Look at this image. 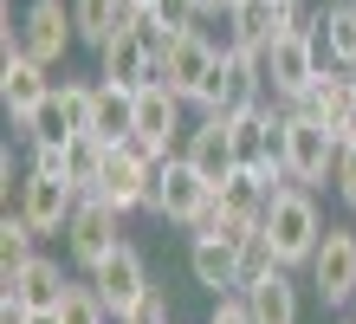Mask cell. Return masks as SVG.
<instances>
[{
  "label": "cell",
  "instance_id": "cell-1",
  "mask_svg": "<svg viewBox=\"0 0 356 324\" xmlns=\"http://www.w3.org/2000/svg\"><path fill=\"white\" fill-rule=\"evenodd\" d=\"M259 233H266V247L279 253V266L298 272V266L318 259V247H324L330 227H324V208H318L311 188H279L272 208H266V221H259Z\"/></svg>",
  "mask_w": 356,
  "mask_h": 324
},
{
  "label": "cell",
  "instance_id": "cell-2",
  "mask_svg": "<svg viewBox=\"0 0 356 324\" xmlns=\"http://www.w3.org/2000/svg\"><path fill=\"white\" fill-rule=\"evenodd\" d=\"M259 104H272V84H266V52H220L214 65V78L201 84V98H195V111L201 117H246V111H259Z\"/></svg>",
  "mask_w": 356,
  "mask_h": 324
},
{
  "label": "cell",
  "instance_id": "cell-3",
  "mask_svg": "<svg viewBox=\"0 0 356 324\" xmlns=\"http://www.w3.org/2000/svg\"><path fill=\"white\" fill-rule=\"evenodd\" d=\"M324 72V33H279L266 46V84L272 104H298Z\"/></svg>",
  "mask_w": 356,
  "mask_h": 324
},
{
  "label": "cell",
  "instance_id": "cell-4",
  "mask_svg": "<svg viewBox=\"0 0 356 324\" xmlns=\"http://www.w3.org/2000/svg\"><path fill=\"white\" fill-rule=\"evenodd\" d=\"M207 201H214V188H207L195 169H188V156H162V162H156V176H149V194H143V214L188 227Z\"/></svg>",
  "mask_w": 356,
  "mask_h": 324
},
{
  "label": "cell",
  "instance_id": "cell-5",
  "mask_svg": "<svg viewBox=\"0 0 356 324\" xmlns=\"http://www.w3.org/2000/svg\"><path fill=\"white\" fill-rule=\"evenodd\" d=\"M285 117H311V123H324L337 143H350L356 137V78L343 72V65H324L318 72V84L298 98V104H279Z\"/></svg>",
  "mask_w": 356,
  "mask_h": 324
},
{
  "label": "cell",
  "instance_id": "cell-6",
  "mask_svg": "<svg viewBox=\"0 0 356 324\" xmlns=\"http://www.w3.org/2000/svg\"><path fill=\"white\" fill-rule=\"evenodd\" d=\"M117 247H123V214H117L111 201H97V194H85V201L72 208V221H65V253H72V266L97 272Z\"/></svg>",
  "mask_w": 356,
  "mask_h": 324
},
{
  "label": "cell",
  "instance_id": "cell-7",
  "mask_svg": "<svg viewBox=\"0 0 356 324\" xmlns=\"http://www.w3.org/2000/svg\"><path fill=\"white\" fill-rule=\"evenodd\" d=\"M337 156H343V143L330 137L324 123H311V117H285V169H291V182L318 194L330 176H337Z\"/></svg>",
  "mask_w": 356,
  "mask_h": 324
},
{
  "label": "cell",
  "instance_id": "cell-8",
  "mask_svg": "<svg viewBox=\"0 0 356 324\" xmlns=\"http://www.w3.org/2000/svg\"><path fill=\"white\" fill-rule=\"evenodd\" d=\"M220 52H227V46H220V39L207 33V26H201V33H181L175 46L156 59V65H162V72H156V84H169V91H175L181 104H195V98H201V84L214 78Z\"/></svg>",
  "mask_w": 356,
  "mask_h": 324
},
{
  "label": "cell",
  "instance_id": "cell-9",
  "mask_svg": "<svg viewBox=\"0 0 356 324\" xmlns=\"http://www.w3.org/2000/svg\"><path fill=\"white\" fill-rule=\"evenodd\" d=\"M181 137H188V123H181V98L169 91V84H149V91H136V130H130V143L143 149V156H181Z\"/></svg>",
  "mask_w": 356,
  "mask_h": 324
},
{
  "label": "cell",
  "instance_id": "cell-10",
  "mask_svg": "<svg viewBox=\"0 0 356 324\" xmlns=\"http://www.w3.org/2000/svg\"><path fill=\"white\" fill-rule=\"evenodd\" d=\"M311 292L318 305L330 311H350L356 305V227H330L318 259H311Z\"/></svg>",
  "mask_w": 356,
  "mask_h": 324
},
{
  "label": "cell",
  "instance_id": "cell-11",
  "mask_svg": "<svg viewBox=\"0 0 356 324\" xmlns=\"http://www.w3.org/2000/svg\"><path fill=\"white\" fill-rule=\"evenodd\" d=\"M85 279H91V292L104 298V311H111V318H130L143 298L156 292V286H149V266H143V253H136L130 240H123L111 259H104L97 272H85Z\"/></svg>",
  "mask_w": 356,
  "mask_h": 324
},
{
  "label": "cell",
  "instance_id": "cell-12",
  "mask_svg": "<svg viewBox=\"0 0 356 324\" xmlns=\"http://www.w3.org/2000/svg\"><path fill=\"white\" fill-rule=\"evenodd\" d=\"M72 39H78V26H72V0H33V7L19 13V46H26L33 65H46V72L72 52Z\"/></svg>",
  "mask_w": 356,
  "mask_h": 324
},
{
  "label": "cell",
  "instance_id": "cell-13",
  "mask_svg": "<svg viewBox=\"0 0 356 324\" xmlns=\"http://www.w3.org/2000/svg\"><path fill=\"white\" fill-rule=\"evenodd\" d=\"M181 156L188 169L220 194L227 176H240V156H234V123L227 117H201V123H188V137H181Z\"/></svg>",
  "mask_w": 356,
  "mask_h": 324
},
{
  "label": "cell",
  "instance_id": "cell-14",
  "mask_svg": "<svg viewBox=\"0 0 356 324\" xmlns=\"http://www.w3.org/2000/svg\"><path fill=\"white\" fill-rule=\"evenodd\" d=\"M156 176V156H143L136 143H117L104 156V176H97V201H111L117 214H143V194H149Z\"/></svg>",
  "mask_w": 356,
  "mask_h": 324
},
{
  "label": "cell",
  "instance_id": "cell-15",
  "mask_svg": "<svg viewBox=\"0 0 356 324\" xmlns=\"http://www.w3.org/2000/svg\"><path fill=\"white\" fill-rule=\"evenodd\" d=\"M85 201L72 182H58V176H33L26 169V194H19V208L13 214H26L33 221V233L39 240H52V233H65V221H72V208Z\"/></svg>",
  "mask_w": 356,
  "mask_h": 324
},
{
  "label": "cell",
  "instance_id": "cell-16",
  "mask_svg": "<svg viewBox=\"0 0 356 324\" xmlns=\"http://www.w3.org/2000/svg\"><path fill=\"white\" fill-rule=\"evenodd\" d=\"M156 72H162V65H156V52L143 46L136 33H117L111 46L97 52V78H104V84H117V91H149Z\"/></svg>",
  "mask_w": 356,
  "mask_h": 324
},
{
  "label": "cell",
  "instance_id": "cell-17",
  "mask_svg": "<svg viewBox=\"0 0 356 324\" xmlns=\"http://www.w3.org/2000/svg\"><path fill=\"white\" fill-rule=\"evenodd\" d=\"M0 286H7L0 298H19L26 311H58V305H65V292H72V279H65V266H58V259L39 253V259H26L13 279H0Z\"/></svg>",
  "mask_w": 356,
  "mask_h": 324
},
{
  "label": "cell",
  "instance_id": "cell-18",
  "mask_svg": "<svg viewBox=\"0 0 356 324\" xmlns=\"http://www.w3.org/2000/svg\"><path fill=\"white\" fill-rule=\"evenodd\" d=\"M46 98H52L46 65H33V59H7V65H0V104H7V117H13V123H26Z\"/></svg>",
  "mask_w": 356,
  "mask_h": 324
},
{
  "label": "cell",
  "instance_id": "cell-19",
  "mask_svg": "<svg viewBox=\"0 0 356 324\" xmlns=\"http://www.w3.org/2000/svg\"><path fill=\"white\" fill-rule=\"evenodd\" d=\"M279 33H291L279 0H246V7H234V13H227V52H234V46H246V52H266Z\"/></svg>",
  "mask_w": 356,
  "mask_h": 324
},
{
  "label": "cell",
  "instance_id": "cell-20",
  "mask_svg": "<svg viewBox=\"0 0 356 324\" xmlns=\"http://www.w3.org/2000/svg\"><path fill=\"white\" fill-rule=\"evenodd\" d=\"M188 272H195V286H207L214 298L240 292V247L234 240H188Z\"/></svg>",
  "mask_w": 356,
  "mask_h": 324
},
{
  "label": "cell",
  "instance_id": "cell-21",
  "mask_svg": "<svg viewBox=\"0 0 356 324\" xmlns=\"http://www.w3.org/2000/svg\"><path fill=\"white\" fill-rule=\"evenodd\" d=\"M72 26H78V39H85L91 52H104L117 33L136 26V7L130 0H72Z\"/></svg>",
  "mask_w": 356,
  "mask_h": 324
},
{
  "label": "cell",
  "instance_id": "cell-22",
  "mask_svg": "<svg viewBox=\"0 0 356 324\" xmlns=\"http://www.w3.org/2000/svg\"><path fill=\"white\" fill-rule=\"evenodd\" d=\"M130 130H136V91H117V84H104L97 78V98H91V123H85V137L97 143H130Z\"/></svg>",
  "mask_w": 356,
  "mask_h": 324
},
{
  "label": "cell",
  "instance_id": "cell-23",
  "mask_svg": "<svg viewBox=\"0 0 356 324\" xmlns=\"http://www.w3.org/2000/svg\"><path fill=\"white\" fill-rule=\"evenodd\" d=\"M246 305H253V324H298L305 305H298V279H291L285 266L259 279V286H246Z\"/></svg>",
  "mask_w": 356,
  "mask_h": 324
},
{
  "label": "cell",
  "instance_id": "cell-24",
  "mask_svg": "<svg viewBox=\"0 0 356 324\" xmlns=\"http://www.w3.org/2000/svg\"><path fill=\"white\" fill-rule=\"evenodd\" d=\"M220 208H227V221H234V227H259V221H266V208H272L266 176H253V169L227 176V182H220Z\"/></svg>",
  "mask_w": 356,
  "mask_h": 324
},
{
  "label": "cell",
  "instance_id": "cell-25",
  "mask_svg": "<svg viewBox=\"0 0 356 324\" xmlns=\"http://www.w3.org/2000/svg\"><path fill=\"white\" fill-rule=\"evenodd\" d=\"M318 26H324V59L356 72V0H330L318 13Z\"/></svg>",
  "mask_w": 356,
  "mask_h": 324
},
{
  "label": "cell",
  "instance_id": "cell-26",
  "mask_svg": "<svg viewBox=\"0 0 356 324\" xmlns=\"http://www.w3.org/2000/svg\"><path fill=\"white\" fill-rule=\"evenodd\" d=\"M19 137H26V143H72V137H78V117H72V104H65L58 84H52V98L19 123Z\"/></svg>",
  "mask_w": 356,
  "mask_h": 324
},
{
  "label": "cell",
  "instance_id": "cell-27",
  "mask_svg": "<svg viewBox=\"0 0 356 324\" xmlns=\"http://www.w3.org/2000/svg\"><path fill=\"white\" fill-rule=\"evenodd\" d=\"M104 156H111V143H97V137H72L65 143V176H72V188L78 194H97V176H104Z\"/></svg>",
  "mask_w": 356,
  "mask_h": 324
},
{
  "label": "cell",
  "instance_id": "cell-28",
  "mask_svg": "<svg viewBox=\"0 0 356 324\" xmlns=\"http://www.w3.org/2000/svg\"><path fill=\"white\" fill-rule=\"evenodd\" d=\"M33 247H39L33 221H26V214H7V221H0V279H13L26 259H39Z\"/></svg>",
  "mask_w": 356,
  "mask_h": 324
},
{
  "label": "cell",
  "instance_id": "cell-29",
  "mask_svg": "<svg viewBox=\"0 0 356 324\" xmlns=\"http://www.w3.org/2000/svg\"><path fill=\"white\" fill-rule=\"evenodd\" d=\"M58 324H111V311H104V298L91 292V279H72L65 305H58Z\"/></svg>",
  "mask_w": 356,
  "mask_h": 324
},
{
  "label": "cell",
  "instance_id": "cell-30",
  "mask_svg": "<svg viewBox=\"0 0 356 324\" xmlns=\"http://www.w3.org/2000/svg\"><path fill=\"white\" fill-rule=\"evenodd\" d=\"M272 272H279V253L266 247V233H253V240L240 247V292L259 286V279H272Z\"/></svg>",
  "mask_w": 356,
  "mask_h": 324
},
{
  "label": "cell",
  "instance_id": "cell-31",
  "mask_svg": "<svg viewBox=\"0 0 356 324\" xmlns=\"http://www.w3.org/2000/svg\"><path fill=\"white\" fill-rule=\"evenodd\" d=\"M149 13H156L169 33H201V7H195V0H156Z\"/></svg>",
  "mask_w": 356,
  "mask_h": 324
},
{
  "label": "cell",
  "instance_id": "cell-32",
  "mask_svg": "<svg viewBox=\"0 0 356 324\" xmlns=\"http://www.w3.org/2000/svg\"><path fill=\"white\" fill-rule=\"evenodd\" d=\"M26 169H33V176H58V182H72V176H65V169H72V162H65V143H33V162H26Z\"/></svg>",
  "mask_w": 356,
  "mask_h": 324
},
{
  "label": "cell",
  "instance_id": "cell-33",
  "mask_svg": "<svg viewBox=\"0 0 356 324\" xmlns=\"http://www.w3.org/2000/svg\"><path fill=\"white\" fill-rule=\"evenodd\" d=\"M330 188H337V201L356 214V143H350L343 156H337V176H330Z\"/></svg>",
  "mask_w": 356,
  "mask_h": 324
},
{
  "label": "cell",
  "instance_id": "cell-34",
  "mask_svg": "<svg viewBox=\"0 0 356 324\" xmlns=\"http://www.w3.org/2000/svg\"><path fill=\"white\" fill-rule=\"evenodd\" d=\"M207 324H253V305H246V292H227V298H214Z\"/></svg>",
  "mask_w": 356,
  "mask_h": 324
},
{
  "label": "cell",
  "instance_id": "cell-35",
  "mask_svg": "<svg viewBox=\"0 0 356 324\" xmlns=\"http://www.w3.org/2000/svg\"><path fill=\"white\" fill-rule=\"evenodd\" d=\"M117 324H175V318H169V292H162V286H156V292H149V298H143V305H136L130 318H117Z\"/></svg>",
  "mask_w": 356,
  "mask_h": 324
},
{
  "label": "cell",
  "instance_id": "cell-36",
  "mask_svg": "<svg viewBox=\"0 0 356 324\" xmlns=\"http://www.w3.org/2000/svg\"><path fill=\"white\" fill-rule=\"evenodd\" d=\"M195 7H201V20H214V13L227 20V0H195Z\"/></svg>",
  "mask_w": 356,
  "mask_h": 324
},
{
  "label": "cell",
  "instance_id": "cell-37",
  "mask_svg": "<svg viewBox=\"0 0 356 324\" xmlns=\"http://www.w3.org/2000/svg\"><path fill=\"white\" fill-rule=\"evenodd\" d=\"M26 324H58V311H33V318H26Z\"/></svg>",
  "mask_w": 356,
  "mask_h": 324
},
{
  "label": "cell",
  "instance_id": "cell-38",
  "mask_svg": "<svg viewBox=\"0 0 356 324\" xmlns=\"http://www.w3.org/2000/svg\"><path fill=\"white\" fill-rule=\"evenodd\" d=\"M130 7H136V13H149V7H156V0H130Z\"/></svg>",
  "mask_w": 356,
  "mask_h": 324
},
{
  "label": "cell",
  "instance_id": "cell-39",
  "mask_svg": "<svg viewBox=\"0 0 356 324\" xmlns=\"http://www.w3.org/2000/svg\"><path fill=\"white\" fill-rule=\"evenodd\" d=\"M343 318H350V324H356V305H350V311H343Z\"/></svg>",
  "mask_w": 356,
  "mask_h": 324
},
{
  "label": "cell",
  "instance_id": "cell-40",
  "mask_svg": "<svg viewBox=\"0 0 356 324\" xmlns=\"http://www.w3.org/2000/svg\"><path fill=\"white\" fill-rule=\"evenodd\" d=\"M279 7H291V0H279Z\"/></svg>",
  "mask_w": 356,
  "mask_h": 324
},
{
  "label": "cell",
  "instance_id": "cell-41",
  "mask_svg": "<svg viewBox=\"0 0 356 324\" xmlns=\"http://www.w3.org/2000/svg\"><path fill=\"white\" fill-rule=\"evenodd\" d=\"M343 324H350V318H343Z\"/></svg>",
  "mask_w": 356,
  "mask_h": 324
}]
</instances>
